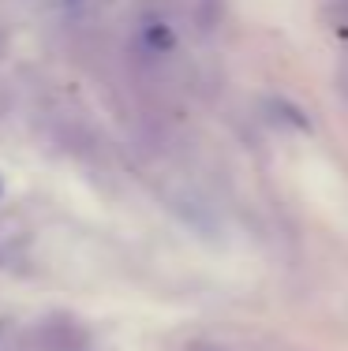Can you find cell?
I'll return each mask as SVG.
<instances>
[{"label": "cell", "instance_id": "6da1fadb", "mask_svg": "<svg viewBox=\"0 0 348 351\" xmlns=\"http://www.w3.org/2000/svg\"><path fill=\"white\" fill-rule=\"evenodd\" d=\"M139 49H143L146 56H169L172 49H176V34H172V27L165 19H157V15H146L143 23H139Z\"/></svg>", "mask_w": 348, "mask_h": 351}, {"label": "cell", "instance_id": "7a4b0ae2", "mask_svg": "<svg viewBox=\"0 0 348 351\" xmlns=\"http://www.w3.org/2000/svg\"><path fill=\"white\" fill-rule=\"evenodd\" d=\"M45 12H53V15H60V19H71V23H79V19H90V15L97 12V4L102 0H38Z\"/></svg>", "mask_w": 348, "mask_h": 351}, {"label": "cell", "instance_id": "3957f363", "mask_svg": "<svg viewBox=\"0 0 348 351\" xmlns=\"http://www.w3.org/2000/svg\"><path fill=\"white\" fill-rule=\"evenodd\" d=\"M187 351H225V348H218V344H195V348H187Z\"/></svg>", "mask_w": 348, "mask_h": 351}]
</instances>
